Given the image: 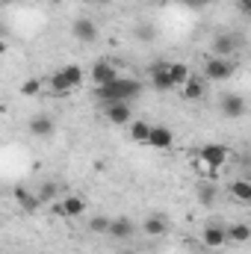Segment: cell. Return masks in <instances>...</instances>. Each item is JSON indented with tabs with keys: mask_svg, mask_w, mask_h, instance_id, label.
<instances>
[{
	"mask_svg": "<svg viewBox=\"0 0 251 254\" xmlns=\"http://www.w3.org/2000/svg\"><path fill=\"white\" fill-rule=\"evenodd\" d=\"M181 3H187L189 9H201V6H207L210 0H181Z\"/></svg>",
	"mask_w": 251,
	"mask_h": 254,
	"instance_id": "obj_27",
	"label": "cell"
},
{
	"mask_svg": "<svg viewBox=\"0 0 251 254\" xmlns=\"http://www.w3.org/2000/svg\"><path fill=\"white\" fill-rule=\"evenodd\" d=\"M210 51H213V57H234L237 54V39L231 33H219V36H213Z\"/></svg>",
	"mask_w": 251,
	"mask_h": 254,
	"instance_id": "obj_11",
	"label": "cell"
},
{
	"mask_svg": "<svg viewBox=\"0 0 251 254\" xmlns=\"http://www.w3.org/2000/svg\"><path fill=\"white\" fill-rule=\"evenodd\" d=\"M139 95H142V83L133 80V77H119L116 83L95 89V98H98L101 104H130V101H136Z\"/></svg>",
	"mask_w": 251,
	"mask_h": 254,
	"instance_id": "obj_1",
	"label": "cell"
},
{
	"mask_svg": "<svg viewBox=\"0 0 251 254\" xmlns=\"http://www.w3.org/2000/svg\"><path fill=\"white\" fill-rule=\"evenodd\" d=\"M110 234H113L116 240H130V237L136 234V225H133L127 216H119V219H113V225H110Z\"/></svg>",
	"mask_w": 251,
	"mask_h": 254,
	"instance_id": "obj_15",
	"label": "cell"
},
{
	"mask_svg": "<svg viewBox=\"0 0 251 254\" xmlns=\"http://www.w3.org/2000/svg\"><path fill=\"white\" fill-rule=\"evenodd\" d=\"M151 86L166 92V89H175L172 80H169V63H154L151 65Z\"/></svg>",
	"mask_w": 251,
	"mask_h": 254,
	"instance_id": "obj_13",
	"label": "cell"
},
{
	"mask_svg": "<svg viewBox=\"0 0 251 254\" xmlns=\"http://www.w3.org/2000/svg\"><path fill=\"white\" fill-rule=\"evenodd\" d=\"M234 71H237V63L228 60V57H210L204 63V77L207 80H228Z\"/></svg>",
	"mask_w": 251,
	"mask_h": 254,
	"instance_id": "obj_4",
	"label": "cell"
},
{
	"mask_svg": "<svg viewBox=\"0 0 251 254\" xmlns=\"http://www.w3.org/2000/svg\"><path fill=\"white\" fill-rule=\"evenodd\" d=\"M151 127L148 122H133V127H130V139L133 142H139V145H148V139H151Z\"/></svg>",
	"mask_w": 251,
	"mask_h": 254,
	"instance_id": "obj_21",
	"label": "cell"
},
{
	"mask_svg": "<svg viewBox=\"0 0 251 254\" xmlns=\"http://www.w3.org/2000/svg\"><path fill=\"white\" fill-rule=\"evenodd\" d=\"M39 89H42V80H27V83L21 86V95L33 98V95H39Z\"/></svg>",
	"mask_w": 251,
	"mask_h": 254,
	"instance_id": "obj_26",
	"label": "cell"
},
{
	"mask_svg": "<svg viewBox=\"0 0 251 254\" xmlns=\"http://www.w3.org/2000/svg\"><path fill=\"white\" fill-rule=\"evenodd\" d=\"M30 133L33 136H51L54 133V119L51 116H36V119H30Z\"/></svg>",
	"mask_w": 251,
	"mask_h": 254,
	"instance_id": "obj_18",
	"label": "cell"
},
{
	"mask_svg": "<svg viewBox=\"0 0 251 254\" xmlns=\"http://www.w3.org/2000/svg\"><path fill=\"white\" fill-rule=\"evenodd\" d=\"M36 195H39V201H42V204H51V201H57L60 190H57V184H45V187L36 192Z\"/></svg>",
	"mask_w": 251,
	"mask_h": 254,
	"instance_id": "obj_24",
	"label": "cell"
},
{
	"mask_svg": "<svg viewBox=\"0 0 251 254\" xmlns=\"http://www.w3.org/2000/svg\"><path fill=\"white\" fill-rule=\"evenodd\" d=\"M104 116H107L110 125H116V127H125L133 119L130 104H104Z\"/></svg>",
	"mask_w": 251,
	"mask_h": 254,
	"instance_id": "obj_10",
	"label": "cell"
},
{
	"mask_svg": "<svg viewBox=\"0 0 251 254\" xmlns=\"http://www.w3.org/2000/svg\"><path fill=\"white\" fill-rule=\"evenodd\" d=\"M249 240H251V225H231V228H228V243L243 246V243H249Z\"/></svg>",
	"mask_w": 251,
	"mask_h": 254,
	"instance_id": "obj_20",
	"label": "cell"
},
{
	"mask_svg": "<svg viewBox=\"0 0 251 254\" xmlns=\"http://www.w3.org/2000/svg\"><path fill=\"white\" fill-rule=\"evenodd\" d=\"M57 213L65 216V219H77V216H83V213H86V201H83L80 195H65V198H60Z\"/></svg>",
	"mask_w": 251,
	"mask_h": 254,
	"instance_id": "obj_8",
	"label": "cell"
},
{
	"mask_svg": "<svg viewBox=\"0 0 251 254\" xmlns=\"http://www.w3.org/2000/svg\"><path fill=\"white\" fill-rule=\"evenodd\" d=\"M228 192L234 195V201H240V204H251V181H246V178L234 181V184L228 187Z\"/></svg>",
	"mask_w": 251,
	"mask_h": 254,
	"instance_id": "obj_17",
	"label": "cell"
},
{
	"mask_svg": "<svg viewBox=\"0 0 251 254\" xmlns=\"http://www.w3.org/2000/svg\"><path fill=\"white\" fill-rule=\"evenodd\" d=\"M122 254H133V252H122Z\"/></svg>",
	"mask_w": 251,
	"mask_h": 254,
	"instance_id": "obj_31",
	"label": "cell"
},
{
	"mask_svg": "<svg viewBox=\"0 0 251 254\" xmlns=\"http://www.w3.org/2000/svg\"><path fill=\"white\" fill-rule=\"evenodd\" d=\"M246 98L243 95H225L222 98V116H228V119H243L246 116Z\"/></svg>",
	"mask_w": 251,
	"mask_h": 254,
	"instance_id": "obj_12",
	"label": "cell"
},
{
	"mask_svg": "<svg viewBox=\"0 0 251 254\" xmlns=\"http://www.w3.org/2000/svg\"><path fill=\"white\" fill-rule=\"evenodd\" d=\"M15 198H18V204L27 210V213H33L42 201H39V195H33V192H27V190H15Z\"/></svg>",
	"mask_w": 251,
	"mask_h": 254,
	"instance_id": "obj_22",
	"label": "cell"
},
{
	"mask_svg": "<svg viewBox=\"0 0 251 254\" xmlns=\"http://www.w3.org/2000/svg\"><path fill=\"white\" fill-rule=\"evenodd\" d=\"M207 77H189L187 86H184V98L187 101H201L204 98V92H207V83H204Z\"/></svg>",
	"mask_w": 251,
	"mask_h": 254,
	"instance_id": "obj_16",
	"label": "cell"
},
{
	"mask_svg": "<svg viewBox=\"0 0 251 254\" xmlns=\"http://www.w3.org/2000/svg\"><path fill=\"white\" fill-rule=\"evenodd\" d=\"M0 3H12V0H0Z\"/></svg>",
	"mask_w": 251,
	"mask_h": 254,
	"instance_id": "obj_30",
	"label": "cell"
},
{
	"mask_svg": "<svg viewBox=\"0 0 251 254\" xmlns=\"http://www.w3.org/2000/svg\"><path fill=\"white\" fill-rule=\"evenodd\" d=\"M110 225H113V219H107V216H95V219L89 222V231H92V234H110Z\"/></svg>",
	"mask_w": 251,
	"mask_h": 254,
	"instance_id": "obj_23",
	"label": "cell"
},
{
	"mask_svg": "<svg viewBox=\"0 0 251 254\" xmlns=\"http://www.w3.org/2000/svg\"><path fill=\"white\" fill-rule=\"evenodd\" d=\"M189 77H192V74H189V68L184 63H169V80H172V86H175V89H178V86L184 89Z\"/></svg>",
	"mask_w": 251,
	"mask_h": 254,
	"instance_id": "obj_19",
	"label": "cell"
},
{
	"mask_svg": "<svg viewBox=\"0 0 251 254\" xmlns=\"http://www.w3.org/2000/svg\"><path fill=\"white\" fill-rule=\"evenodd\" d=\"M172 142H175V136H172V130H169L166 125H154V127H151L148 148H154V151H169V148H172Z\"/></svg>",
	"mask_w": 251,
	"mask_h": 254,
	"instance_id": "obj_9",
	"label": "cell"
},
{
	"mask_svg": "<svg viewBox=\"0 0 251 254\" xmlns=\"http://www.w3.org/2000/svg\"><path fill=\"white\" fill-rule=\"evenodd\" d=\"M228 157H231V151H228V145H222V142H210V145L198 148V166H201L204 178L216 181V172L228 163Z\"/></svg>",
	"mask_w": 251,
	"mask_h": 254,
	"instance_id": "obj_2",
	"label": "cell"
},
{
	"mask_svg": "<svg viewBox=\"0 0 251 254\" xmlns=\"http://www.w3.org/2000/svg\"><path fill=\"white\" fill-rule=\"evenodd\" d=\"M198 198H201V204H213V201H216V187H213V184H204V187L198 190Z\"/></svg>",
	"mask_w": 251,
	"mask_h": 254,
	"instance_id": "obj_25",
	"label": "cell"
},
{
	"mask_svg": "<svg viewBox=\"0 0 251 254\" xmlns=\"http://www.w3.org/2000/svg\"><path fill=\"white\" fill-rule=\"evenodd\" d=\"M89 77H92L95 89H101V86H110V83H116L122 74H119V68H116L113 63H95V65H92V71H89Z\"/></svg>",
	"mask_w": 251,
	"mask_h": 254,
	"instance_id": "obj_5",
	"label": "cell"
},
{
	"mask_svg": "<svg viewBox=\"0 0 251 254\" xmlns=\"http://www.w3.org/2000/svg\"><path fill=\"white\" fill-rule=\"evenodd\" d=\"M51 3H63V0H51Z\"/></svg>",
	"mask_w": 251,
	"mask_h": 254,
	"instance_id": "obj_29",
	"label": "cell"
},
{
	"mask_svg": "<svg viewBox=\"0 0 251 254\" xmlns=\"http://www.w3.org/2000/svg\"><path fill=\"white\" fill-rule=\"evenodd\" d=\"M142 231H145L148 237H163V234L169 231V222H166V216L154 213V216H148V219L142 222Z\"/></svg>",
	"mask_w": 251,
	"mask_h": 254,
	"instance_id": "obj_14",
	"label": "cell"
},
{
	"mask_svg": "<svg viewBox=\"0 0 251 254\" xmlns=\"http://www.w3.org/2000/svg\"><path fill=\"white\" fill-rule=\"evenodd\" d=\"M71 36H74L77 42H83V45H92V42L98 39V24H95L92 18H77V21L71 24Z\"/></svg>",
	"mask_w": 251,
	"mask_h": 254,
	"instance_id": "obj_6",
	"label": "cell"
},
{
	"mask_svg": "<svg viewBox=\"0 0 251 254\" xmlns=\"http://www.w3.org/2000/svg\"><path fill=\"white\" fill-rule=\"evenodd\" d=\"M201 243L207 246V249H222L225 243H228V228H222V225H207L204 231H201Z\"/></svg>",
	"mask_w": 251,
	"mask_h": 254,
	"instance_id": "obj_7",
	"label": "cell"
},
{
	"mask_svg": "<svg viewBox=\"0 0 251 254\" xmlns=\"http://www.w3.org/2000/svg\"><path fill=\"white\" fill-rule=\"evenodd\" d=\"M80 83H83V68H80V65H65L57 74L48 77V86H51L57 95H68V92L77 89Z\"/></svg>",
	"mask_w": 251,
	"mask_h": 254,
	"instance_id": "obj_3",
	"label": "cell"
},
{
	"mask_svg": "<svg viewBox=\"0 0 251 254\" xmlns=\"http://www.w3.org/2000/svg\"><path fill=\"white\" fill-rule=\"evenodd\" d=\"M243 9H246V12H251V0H243Z\"/></svg>",
	"mask_w": 251,
	"mask_h": 254,
	"instance_id": "obj_28",
	"label": "cell"
}]
</instances>
